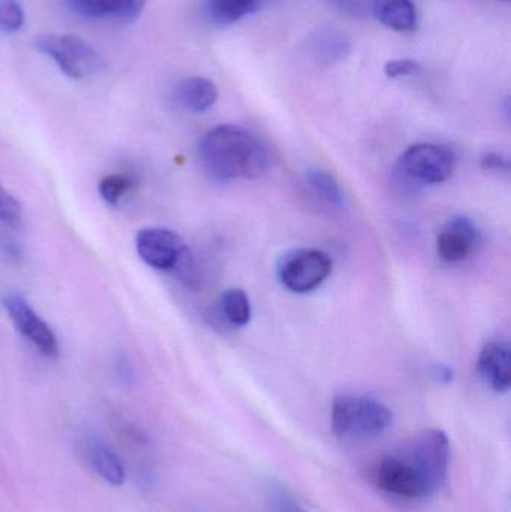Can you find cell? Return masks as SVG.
<instances>
[{"mask_svg":"<svg viewBox=\"0 0 511 512\" xmlns=\"http://www.w3.org/2000/svg\"><path fill=\"white\" fill-rule=\"evenodd\" d=\"M483 381L497 391L507 393L511 387V351L509 343L491 342L483 346L477 361Z\"/></svg>","mask_w":511,"mask_h":512,"instance_id":"11","label":"cell"},{"mask_svg":"<svg viewBox=\"0 0 511 512\" xmlns=\"http://www.w3.org/2000/svg\"><path fill=\"white\" fill-rule=\"evenodd\" d=\"M351 53L350 39L336 29H318L308 39V54L315 63L332 66L347 59Z\"/></svg>","mask_w":511,"mask_h":512,"instance_id":"12","label":"cell"},{"mask_svg":"<svg viewBox=\"0 0 511 512\" xmlns=\"http://www.w3.org/2000/svg\"><path fill=\"white\" fill-rule=\"evenodd\" d=\"M480 164L485 170L509 171V161L500 153H485L480 159Z\"/></svg>","mask_w":511,"mask_h":512,"instance_id":"27","label":"cell"},{"mask_svg":"<svg viewBox=\"0 0 511 512\" xmlns=\"http://www.w3.org/2000/svg\"><path fill=\"white\" fill-rule=\"evenodd\" d=\"M384 72H386L387 77L393 78V80L395 78L413 77V75L422 72V65L413 59L390 60L384 66Z\"/></svg>","mask_w":511,"mask_h":512,"instance_id":"26","label":"cell"},{"mask_svg":"<svg viewBox=\"0 0 511 512\" xmlns=\"http://www.w3.org/2000/svg\"><path fill=\"white\" fill-rule=\"evenodd\" d=\"M260 0H207V12L219 26L237 23L254 12Z\"/></svg>","mask_w":511,"mask_h":512,"instance_id":"16","label":"cell"},{"mask_svg":"<svg viewBox=\"0 0 511 512\" xmlns=\"http://www.w3.org/2000/svg\"><path fill=\"white\" fill-rule=\"evenodd\" d=\"M33 47L50 57L63 74L74 80H84L99 74L105 68L104 59L75 35L45 33L33 41Z\"/></svg>","mask_w":511,"mask_h":512,"instance_id":"4","label":"cell"},{"mask_svg":"<svg viewBox=\"0 0 511 512\" xmlns=\"http://www.w3.org/2000/svg\"><path fill=\"white\" fill-rule=\"evenodd\" d=\"M308 182L315 194L332 206H342L344 203V194H342L341 186L336 182L332 174L324 170H309Z\"/></svg>","mask_w":511,"mask_h":512,"instance_id":"18","label":"cell"},{"mask_svg":"<svg viewBox=\"0 0 511 512\" xmlns=\"http://www.w3.org/2000/svg\"><path fill=\"white\" fill-rule=\"evenodd\" d=\"M3 307L18 333L32 343L44 357H59V342L50 325L35 312L29 301L18 294L3 297Z\"/></svg>","mask_w":511,"mask_h":512,"instance_id":"9","label":"cell"},{"mask_svg":"<svg viewBox=\"0 0 511 512\" xmlns=\"http://www.w3.org/2000/svg\"><path fill=\"white\" fill-rule=\"evenodd\" d=\"M387 29L411 33L419 26V14L413 0H384L375 14Z\"/></svg>","mask_w":511,"mask_h":512,"instance_id":"15","label":"cell"},{"mask_svg":"<svg viewBox=\"0 0 511 512\" xmlns=\"http://www.w3.org/2000/svg\"><path fill=\"white\" fill-rule=\"evenodd\" d=\"M333 262L320 249H296L282 256L278 277L291 292L306 294L320 288L332 273Z\"/></svg>","mask_w":511,"mask_h":512,"instance_id":"6","label":"cell"},{"mask_svg":"<svg viewBox=\"0 0 511 512\" xmlns=\"http://www.w3.org/2000/svg\"><path fill=\"white\" fill-rule=\"evenodd\" d=\"M431 376L438 384H450L453 381V369L446 364H435L431 367Z\"/></svg>","mask_w":511,"mask_h":512,"instance_id":"28","label":"cell"},{"mask_svg":"<svg viewBox=\"0 0 511 512\" xmlns=\"http://www.w3.org/2000/svg\"><path fill=\"white\" fill-rule=\"evenodd\" d=\"M84 456L90 469L110 486L119 487L125 483L126 471L120 457L104 442L96 438L84 442Z\"/></svg>","mask_w":511,"mask_h":512,"instance_id":"13","label":"cell"},{"mask_svg":"<svg viewBox=\"0 0 511 512\" xmlns=\"http://www.w3.org/2000/svg\"><path fill=\"white\" fill-rule=\"evenodd\" d=\"M332 432L345 444H360L383 436L393 424V412L380 400L342 394L333 400Z\"/></svg>","mask_w":511,"mask_h":512,"instance_id":"2","label":"cell"},{"mask_svg":"<svg viewBox=\"0 0 511 512\" xmlns=\"http://www.w3.org/2000/svg\"><path fill=\"white\" fill-rule=\"evenodd\" d=\"M266 504L270 512H308L279 484H272L267 489Z\"/></svg>","mask_w":511,"mask_h":512,"instance_id":"21","label":"cell"},{"mask_svg":"<svg viewBox=\"0 0 511 512\" xmlns=\"http://www.w3.org/2000/svg\"><path fill=\"white\" fill-rule=\"evenodd\" d=\"M341 11L357 18L375 17L384 0H332Z\"/></svg>","mask_w":511,"mask_h":512,"instance_id":"23","label":"cell"},{"mask_svg":"<svg viewBox=\"0 0 511 512\" xmlns=\"http://www.w3.org/2000/svg\"><path fill=\"white\" fill-rule=\"evenodd\" d=\"M21 219V206L2 185H0V222L18 224Z\"/></svg>","mask_w":511,"mask_h":512,"instance_id":"24","label":"cell"},{"mask_svg":"<svg viewBox=\"0 0 511 512\" xmlns=\"http://www.w3.org/2000/svg\"><path fill=\"white\" fill-rule=\"evenodd\" d=\"M506 2H509V0H506Z\"/></svg>","mask_w":511,"mask_h":512,"instance_id":"29","label":"cell"},{"mask_svg":"<svg viewBox=\"0 0 511 512\" xmlns=\"http://www.w3.org/2000/svg\"><path fill=\"white\" fill-rule=\"evenodd\" d=\"M65 3L74 14L93 20L113 18L116 8V0H65Z\"/></svg>","mask_w":511,"mask_h":512,"instance_id":"20","label":"cell"},{"mask_svg":"<svg viewBox=\"0 0 511 512\" xmlns=\"http://www.w3.org/2000/svg\"><path fill=\"white\" fill-rule=\"evenodd\" d=\"M134 186L131 177L125 174H111L104 177L99 183V195L108 206H119L122 198L128 194L129 189Z\"/></svg>","mask_w":511,"mask_h":512,"instance_id":"19","label":"cell"},{"mask_svg":"<svg viewBox=\"0 0 511 512\" xmlns=\"http://www.w3.org/2000/svg\"><path fill=\"white\" fill-rule=\"evenodd\" d=\"M428 480L434 495L446 486L450 469V441L443 430L429 429L417 433L402 444Z\"/></svg>","mask_w":511,"mask_h":512,"instance_id":"5","label":"cell"},{"mask_svg":"<svg viewBox=\"0 0 511 512\" xmlns=\"http://www.w3.org/2000/svg\"><path fill=\"white\" fill-rule=\"evenodd\" d=\"M204 171L218 182L255 179L272 164L269 147L249 129L219 125L210 129L198 146Z\"/></svg>","mask_w":511,"mask_h":512,"instance_id":"1","label":"cell"},{"mask_svg":"<svg viewBox=\"0 0 511 512\" xmlns=\"http://www.w3.org/2000/svg\"><path fill=\"white\" fill-rule=\"evenodd\" d=\"M402 173L422 185H441L455 173L456 158L447 147L419 143L408 147L399 161Z\"/></svg>","mask_w":511,"mask_h":512,"instance_id":"7","label":"cell"},{"mask_svg":"<svg viewBox=\"0 0 511 512\" xmlns=\"http://www.w3.org/2000/svg\"><path fill=\"white\" fill-rule=\"evenodd\" d=\"M218 96V87L209 78H185L176 87L177 102L183 110L192 114H203L209 111L218 101Z\"/></svg>","mask_w":511,"mask_h":512,"instance_id":"14","label":"cell"},{"mask_svg":"<svg viewBox=\"0 0 511 512\" xmlns=\"http://www.w3.org/2000/svg\"><path fill=\"white\" fill-rule=\"evenodd\" d=\"M480 242L477 225L465 216L450 219L437 236V254L444 262L458 264L470 258Z\"/></svg>","mask_w":511,"mask_h":512,"instance_id":"10","label":"cell"},{"mask_svg":"<svg viewBox=\"0 0 511 512\" xmlns=\"http://www.w3.org/2000/svg\"><path fill=\"white\" fill-rule=\"evenodd\" d=\"M138 255L149 267L161 271L185 268L189 251L182 237L168 228H144L135 237Z\"/></svg>","mask_w":511,"mask_h":512,"instance_id":"8","label":"cell"},{"mask_svg":"<svg viewBox=\"0 0 511 512\" xmlns=\"http://www.w3.org/2000/svg\"><path fill=\"white\" fill-rule=\"evenodd\" d=\"M219 309L230 324L243 327L251 321L252 307L248 294L240 288H230L222 292Z\"/></svg>","mask_w":511,"mask_h":512,"instance_id":"17","label":"cell"},{"mask_svg":"<svg viewBox=\"0 0 511 512\" xmlns=\"http://www.w3.org/2000/svg\"><path fill=\"white\" fill-rule=\"evenodd\" d=\"M146 2L147 0H116L113 18L122 23H134L143 12Z\"/></svg>","mask_w":511,"mask_h":512,"instance_id":"25","label":"cell"},{"mask_svg":"<svg viewBox=\"0 0 511 512\" xmlns=\"http://www.w3.org/2000/svg\"><path fill=\"white\" fill-rule=\"evenodd\" d=\"M24 26L23 6L17 0H0V32L17 33Z\"/></svg>","mask_w":511,"mask_h":512,"instance_id":"22","label":"cell"},{"mask_svg":"<svg viewBox=\"0 0 511 512\" xmlns=\"http://www.w3.org/2000/svg\"><path fill=\"white\" fill-rule=\"evenodd\" d=\"M369 481L384 495L401 501H425L435 496L419 466L402 445L372 465Z\"/></svg>","mask_w":511,"mask_h":512,"instance_id":"3","label":"cell"}]
</instances>
